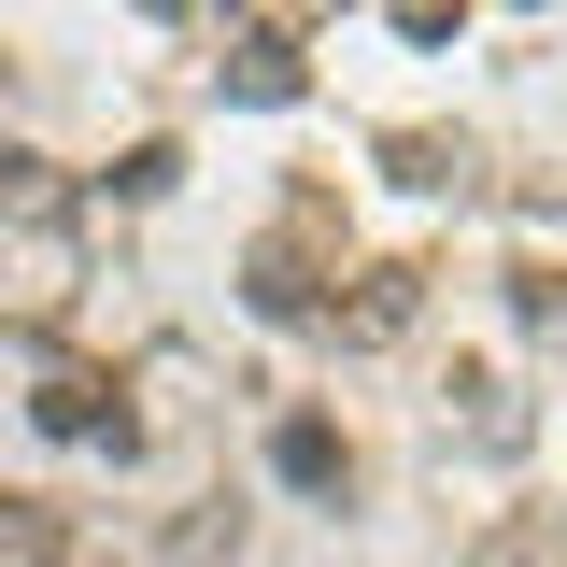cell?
<instances>
[{
	"label": "cell",
	"mask_w": 567,
	"mask_h": 567,
	"mask_svg": "<svg viewBox=\"0 0 567 567\" xmlns=\"http://www.w3.org/2000/svg\"><path fill=\"white\" fill-rule=\"evenodd\" d=\"M270 468H284V483H298V496H341V483H354L341 425H312V412H298V425H284V440H270Z\"/></svg>",
	"instance_id": "3"
},
{
	"label": "cell",
	"mask_w": 567,
	"mask_h": 567,
	"mask_svg": "<svg viewBox=\"0 0 567 567\" xmlns=\"http://www.w3.org/2000/svg\"><path fill=\"white\" fill-rule=\"evenodd\" d=\"M0 199H14V213H58V185H43V156H14V142H0Z\"/></svg>",
	"instance_id": "6"
},
{
	"label": "cell",
	"mask_w": 567,
	"mask_h": 567,
	"mask_svg": "<svg viewBox=\"0 0 567 567\" xmlns=\"http://www.w3.org/2000/svg\"><path fill=\"white\" fill-rule=\"evenodd\" d=\"M0 567H58V511L43 496H0Z\"/></svg>",
	"instance_id": "5"
},
{
	"label": "cell",
	"mask_w": 567,
	"mask_h": 567,
	"mask_svg": "<svg viewBox=\"0 0 567 567\" xmlns=\"http://www.w3.org/2000/svg\"><path fill=\"white\" fill-rule=\"evenodd\" d=\"M227 85L241 100H298V29H241L227 43Z\"/></svg>",
	"instance_id": "4"
},
{
	"label": "cell",
	"mask_w": 567,
	"mask_h": 567,
	"mask_svg": "<svg viewBox=\"0 0 567 567\" xmlns=\"http://www.w3.org/2000/svg\"><path fill=\"white\" fill-rule=\"evenodd\" d=\"M29 412L58 425V440H128V412H114V383H100V369H43V398H29Z\"/></svg>",
	"instance_id": "1"
},
{
	"label": "cell",
	"mask_w": 567,
	"mask_h": 567,
	"mask_svg": "<svg viewBox=\"0 0 567 567\" xmlns=\"http://www.w3.org/2000/svg\"><path fill=\"white\" fill-rule=\"evenodd\" d=\"M412 298H425V270H398V256H383V270H354L341 341H398V327H412Z\"/></svg>",
	"instance_id": "2"
}]
</instances>
